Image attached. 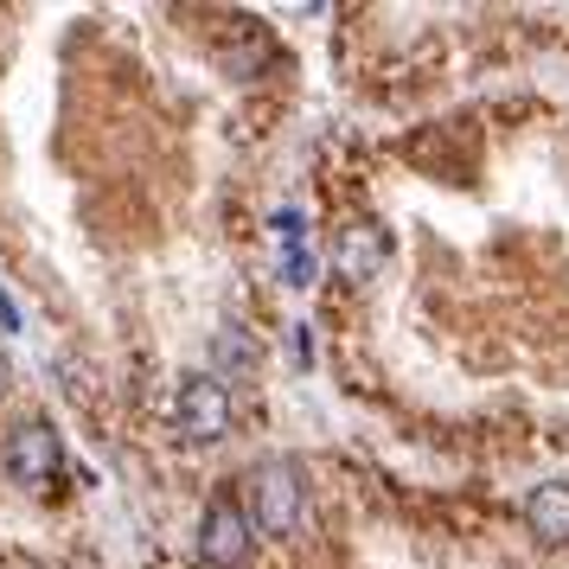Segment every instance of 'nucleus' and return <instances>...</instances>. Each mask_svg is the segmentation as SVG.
Listing matches in <instances>:
<instances>
[{
  "label": "nucleus",
  "mask_w": 569,
  "mask_h": 569,
  "mask_svg": "<svg viewBox=\"0 0 569 569\" xmlns=\"http://www.w3.org/2000/svg\"><path fill=\"white\" fill-rule=\"evenodd\" d=\"M0 461L7 473L20 480V487H52V473L64 467V448H58V429L52 422H20L7 448H0Z\"/></svg>",
  "instance_id": "obj_4"
},
{
  "label": "nucleus",
  "mask_w": 569,
  "mask_h": 569,
  "mask_svg": "<svg viewBox=\"0 0 569 569\" xmlns=\"http://www.w3.org/2000/svg\"><path fill=\"white\" fill-rule=\"evenodd\" d=\"M173 429L186 441H224L231 436V390L218 371H192L173 390Z\"/></svg>",
  "instance_id": "obj_2"
},
{
  "label": "nucleus",
  "mask_w": 569,
  "mask_h": 569,
  "mask_svg": "<svg viewBox=\"0 0 569 569\" xmlns=\"http://www.w3.org/2000/svg\"><path fill=\"white\" fill-rule=\"evenodd\" d=\"M218 365H231V371H250V365H257L250 339L237 333V327H224V333H218Z\"/></svg>",
  "instance_id": "obj_7"
},
{
  "label": "nucleus",
  "mask_w": 569,
  "mask_h": 569,
  "mask_svg": "<svg viewBox=\"0 0 569 569\" xmlns=\"http://www.w3.org/2000/svg\"><path fill=\"white\" fill-rule=\"evenodd\" d=\"M0 333H20V308H13V295L0 288Z\"/></svg>",
  "instance_id": "obj_9"
},
{
  "label": "nucleus",
  "mask_w": 569,
  "mask_h": 569,
  "mask_svg": "<svg viewBox=\"0 0 569 569\" xmlns=\"http://www.w3.org/2000/svg\"><path fill=\"white\" fill-rule=\"evenodd\" d=\"M390 257V237L378 224H352V231H339V250H333V269L346 282H371Z\"/></svg>",
  "instance_id": "obj_5"
},
{
  "label": "nucleus",
  "mask_w": 569,
  "mask_h": 569,
  "mask_svg": "<svg viewBox=\"0 0 569 569\" xmlns=\"http://www.w3.org/2000/svg\"><path fill=\"white\" fill-rule=\"evenodd\" d=\"M313 250H301V243H282V276H288V288H308L313 282Z\"/></svg>",
  "instance_id": "obj_8"
},
{
  "label": "nucleus",
  "mask_w": 569,
  "mask_h": 569,
  "mask_svg": "<svg viewBox=\"0 0 569 569\" xmlns=\"http://www.w3.org/2000/svg\"><path fill=\"white\" fill-rule=\"evenodd\" d=\"M250 531L262 538H295L301 531V506H308V487H301V467L295 461H262L250 467Z\"/></svg>",
  "instance_id": "obj_1"
},
{
  "label": "nucleus",
  "mask_w": 569,
  "mask_h": 569,
  "mask_svg": "<svg viewBox=\"0 0 569 569\" xmlns=\"http://www.w3.org/2000/svg\"><path fill=\"white\" fill-rule=\"evenodd\" d=\"M250 543H257L250 512L237 506L231 492H218L206 506V518H199V563L206 569H243L250 563Z\"/></svg>",
  "instance_id": "obj_3"
},
{
  "label": "nucleus",
  "mask_w": 569,
  "mask_h": 569,
  "mask_svg": "<svg viewBox=\"0 0 569 569\" xmlns=\"http://www.w3.org/2000/svg\"><path fill=\"white\" fill-rule=\"evenodd\" d=\"M0 397H7V365H0Z\"/></svg>",
  "instance_id": "obj_10"
},
{
  "label": "nucleus",
  "mask_w": 569,
  "mask_h": 569,
  "mask_svg": "<svg viewBox=\"0 0 569 569\" xmlns=\"http://www.w3.org/2000/svg\"><path fill=\"white\" fill-rule=\"evenodd\" d=\"M525 525H531V538H543V543H569V480H543V487L525 499Z\"/></svg>",
  "instance_id": "obj_6"
}]
</instances>
